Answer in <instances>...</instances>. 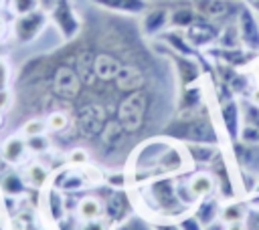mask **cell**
<instances>
[{"label": "cell", "mask_w": 259, "mask_h": 230, "mask_svg": "<svg viewBox=\"0 0 259 230\" xmlns=\"http://www.w3.org/2000/svg\"><path fill=\"white\" fill-rule=\"evenodd\" d=\"M26 182L32 186V188H42L45 184H47V180H49V171H47V167L45 165H40V163H30L28 167H26Z\"/></svg>", "instance_id": "31"}, {"label": "cell", "mask_w": 259, "mask_h": 230, "mask_svg": "<svg viewBox=\"0 0 259 230\" xmlns=\"http://www.w3.org/2000/svg\"><path fill=\"white\" fill-rule=\"evenodd\" d=\"M51 87H53L55 97L63 99V101H73V99H77L81 95L83 81H81L75 65H71V56L53 67Z\"/></svg>", "instance_id": "3"}, {"label": "cell", "mask_w": 259, "mask_h": 230, "mask_svg": "<svg viewBox=\"0 0 259 230\" xmlns=\"http://www.w3.org/2000/svg\"><path fill=\"white\" fill-rule=\"evenodd\" d=\"M204 230H225V224H221V222H217V220H214V222H212V224H208Z\"/></svg>", "instance_id": "51"}, {"label": "cell", "mask_w": 259, "mask_h": 230, "mask_svg": "<svg viewBox=\"0 0 259 230\" xmlns=\"http://www.w3.org/2000/svg\"><path fill=\"white\" fill-rule=\"evenodd\" d=\"M4 32H6V22H4V18H0V38L4 36Z\"/></svg>", "instance_id": "53"}, {"label": "cell", "mask_w": 259, "mask_h": 230, "mask_svg": "<svg viewBox=\"0 0 259 230\" xmlns=\"http://www.w3.org/2000/svg\"><path fill=\"white\" fill-rule=\"evenodd\" d=\"M51 141L47 139V135H32V137H26V147L32 151V153H45L49 149Z\"/></svg>", "instance_id": "37"}, {"label": "cell", "mask_w": 259, "mask_h": 230, "mask_svg": "<svg viewBox=\"0 0 259 230\" xmlns=\"http://www.w3.org/2000/svg\"><path fill=\"white\" fill-rule=\"evenodd\" d=\"M121 61L119 56H115L113 52L109 50H101V52H95V59H93V71H95V81H101V83H109V81H115L119 69H121Z\"/></svg>", "instance_id": "16"}, {"label": "cell", "mask_w": 259, "mask_h": 230, "mask_svg": "<svg viewBox=\"0 0 259 230\" xmlns=\"http://www.w3.org/2000/svg\"><path fill=\"white\" fill-rule=\"evenodd\" d=\"M245 214H247V210H245V206L243 204H229L223 212H221V218H223V222H241L243 218H245Z\"/></svg>", "instance_id": "35"}, {"label": "cell", "mask_w": 259, "mask_h": 230, "mask_svg": "<svg viewBox=\"0 0 259 230\" xmlns=\"http://www.w3.org/2000/svg\"><path fill=\"white\" fill-rule=\"evenodd\" d=\"M235 22H237L243 46L249 48V50L259 52V20H257L255 10L247 4V0H245V4H243V8H241V12H239Z\"/></svg>", "instance_id": "11"}, {"label": "cell", "mask_w": 259, "mask_h": 230, "mask_svg": "<svg viewBox=\"0 0 259 230\" xmlns=\"http://www.w3.org/2000/svg\"><path fill=\"white\" fill-rule=\"evenodd\" d=\"M6 87H8V67L0 59V89H6Z\"/></svg>", "instance_id": "45"}, {"label": "cell", "mask_w": 259, "mask_h": 230, "mask_svg": "<svg viewBox=\"0 0 259 230\" xmlns=\"http://www.w3.org/2000/svg\"><path fill=\"white\" fill-rule=\"evenodd\" d=\"M105 123H107V113L105 107L99 103H83L75 113V127L87 139L99 137Z\"/></svg>", "instance_id": "5"}, {"label": "cell", "mask_w": 259, "mask_h": 230, "mask_svg": "<svg viewBox=\"0 0 259 230\" xmlns=\"http://www.w3.org/2000/svg\"><path fill=\"white\" fill-rule=\"evenodd\" d=\"M160 46H162L164 54L174 61V65H176V75H178V81H180L182 87H188V85L198 83V79H200L202 73H204V61H202V56H200V59L184 56V54H178V52L170 50L166 44H160Z\"/></svg>", "instance_id": "9"}, {"label": "cell", "mask_w": 259, "mask_h": 230, "mask_svg": "<svg viewBox=\"0 0 259 230\" xmlns=\"http://www.w3.org/2000/svg\"><path fill=\"white\" fill-rule=\"evenodd\" d=\"M49 20V12L42 10V8H36L32 12H26V14H18L14 18V24H12V32L16 36L18 42H32L45 28Z\"/></svg>", "instance_id": "7"}, {"label": "cell", "mask_w": 259, "mask_h": 230, "mask_svg": "<svg viewBox=\"0 0 259 230\" xmlns=\"http://www.w3.org/2000/svg\"><path fill=\"white\" fill-rule=\"evenodd\" d=\"M190 4L198 16L223 26L237 20L245 0H190Z\"/></svg>", "instance_id": "4"}, {"label": "cell", "mask_w": 259, "mask_h": 230, "mask_svg": "<svg viewBox=\"0 0 259 230\" xmlns=\"http://www.w3.org/2000/svg\"><path fill=\"white\" fill-rule=\"evenodd\" d=\"M45 121H47L49 131L61 133V131H65V129L69 127V123H71V115L65 113V111H61V109H55V111H51V113L47 115Z\"/></svg>", "instance_id": "29"}, {"label": "cell", "mask_w": 259, "mask_h": 230, "mask_svg": "<svg viewBox=\"0 0 259 230\" xmlns=\"http://www.w3.org/2000/svg\"><path fill=\"white\" fill-rule=\"evenodd\" d=\"M95 6L115 12V14H125V16H138L148 10L146 0H91Z\"/></svg>", "instance_id": "19"}, {"label": "cell", "mask_w": 259, "mask_h": 230, "mask_svg": "<svg viewBox=\"0 0 259 230\" xmlns=\"http://www.w3.org/2000/svg\"><path fill=\"white\" fill-rule=\"evenodd\" d=\"M0 230H2V224H0Z\"/></svg>", "instance_id": "55"}, {"label": "cell", "mask_w": 259, "mask_h": 230, "mask_svg": "<svg viewBox=\"0 0 259 230\" xmlns=\"http://www.w3.org/2000/svg\"><path fill=\"white\" fill-rule=\"evenodd\" d=\"M225 230H245V224H243V220L241 222H229L225 226Z\"/></svg>", "instance_id": "48"}, {"label": "cell", "mask_w": 259, "mask_h": 230, "mask_svg": "<svg viewBox=\"0 0 259 230\" xmlns=\"http://www.w3.org/2000/svg\"><path fill=\"white\" fill-rule=\"evenodd\" d=\"M241 121L247 123V125L259 127V105L245 99V101L241 103Z\"/></svg>", "instance_id": "33"}, {"label": "cell", "mask_w": 259, "mask_h": 230, "mask_svg": "<svg viewBox=\"0 0 259 230\" xmlns=\"http://www.w3.org/2000/svg\"><path fill=\"white\" fill-rule=\"evenodd\" d=\"M154 230H180V226H174V224H154Z\"/></svg>", "instance_id": "49"}, {"label": "cell", "mask_w": 259, "mask_h": 230, "mask_svg": "<svg viewBox=\"0 0 259 230\" xmlns=\"http://www.w3.org/2000/svg\"><path fill=\"white\" fill-rule=\"evenodd\" d=\"M49 18L53 20V24L59 28L61 36L67 42L79 36V32H81V20H79V16H77L75 6H73L71 0H59V2H55L51 6V10H49Z\"/></svg>", "instance_id": "6"}, {"label": "cell", "mask_w": 259, "mask_h": 230, "mask_svg": "<svg viewBox=\"0 0 259 230\" xmlns=\"http://www.w3.org/2000/svg\"><path fill=\"white\" fill-rule=\"evenodd\" d=\"M239 141H243V143H259V127L243 123L241 131H239Z\"/></svg>", "instance_id": "38"}, {"label": "cell", "mask_w": 259, "mask_h": 230, "mask_svg": "<svg viewBox=\"0 0 259 230\" xmlns=\"http://www.w3.org/2000/svg\"><path fill=\"white\" fill-rule=\"evenodd\" d=\"M49 210H51L55 220L63 218V202H61L59 192H55V190H51V194H49Z\"/></svg>", "instance_id": "40"}, {"label": "cell", "mask_w": 259, "mask_h": 230, "mask_svg": "<svg viewBox=\"0 0 259 230\" xmlns=\"http://www.w3.org/2000/svg\"><path fill=\"white\" fill-rule=\"evenodd\" d=\"M184 34H186V38L190 40V44H192L194 48H208V46L217 44L219 34H221V24L198 16V18L184 30Z\"/></svg>", "instance_id": "10"}, {"label": "cell", "mask_w": 259, "mask_h": 230, "mask_svg": "<svg viewBox=\"0 0 259 230\" xmlns=\"http://www.w3.org/2000/svg\"><path fill=\"white\" fill-rule=\"evenodd\" d=\"M115 87L117 91L121 93H134L138 89H144L146 87V73H144V67L136 65V63H123L117 77H115Z\"/></svg>", "instance_id": "13"}, {"label": "cell", "mask_w": 259, "mask_h": 230, "mask_svg": "<svg viewBox=\"0 0 259 230\" xmlns=\"http://www.w3.org/2000/svg\"><path fill=\"white\" fill-rule=\"evenodd\" d=\"M150 107V93L146 89H138L134 93H127L119 105H117V121L127 133H136L144 127Z\"/></svg>", "instance_id": "2"}, {"label": "cell", "mask_w": 259, "mask_h": 230, "mask_svg": "<svg viewBox=\"0 0 259 230\" xmlns=\"http://www.w3.org/2000/svg\"><path fill=\"white\" fill-rule=\"evenodd\" d=\"M0 123H2V115H0Z\"/></svg>", "instance_id": "54"}, {"label": "cell", "mask_w": 259, "mask_h": 230, "mask_svg": "<svg viewBox=\"0 0 259 230\" xmlns=\"http://www.w3.org/2000/svg\"><path fill=\"white\" fill-rule=\"evenodd\" d=\"M170 8L166 4L148 6V10L142 16V34H146V36H160L170 26Z\"/></svg>", "instance_id": "12"}, {"label": "cell", "mask_w": 259, "mask_h": 230, "mask_svg": "<svg viewBox=\"0 0 259 230\" xmlns=\"http://www.w3.org/2000/svg\"><path fill=\"white\" fill-rule=\"evenodd\" d=\"M47 129H49V127H47V121H45V119H38V117L28 119V121L22 125V133H24L26 137H32V135H42Z\"/></svg>", "instance_id": "36"}, {"label": "cell", "mask_w": 259, "mask_h": 230, "mask_svg": "<svg viewBox=\"0 0 259 230\" xmlns=\"http://www.w3.org/2000/svg\"><path fill=\"white\" fill-rule=\"evenodd\" d=\"M125 133L127 131L121 127V123L117 119H107V123H105V127H103V131H101L99 137H101V141H103L105 147H119Z\"/></svg>", "instance_id": "24"}, {"label": "cell", "mask_w": 259, "mask_h": 230, "mask_svg": "<svg viewBox=\"0 0 259 230\" xmlns=\"http://www.w3.org/2000/svg\"><path fill=\"white\" fill-rule=\"evenodd\" d=\"M180 230H202V224L196 216H186L180 220Z\"/></svg>", "instance_id": "42"}, {"label": "cell", "mask_w": 259, "mask_h": 230, "mask_svg": "<svg viewBox=\"0 0 259 230\" xmlns=\"http://www.w3.org/2000/svg\"><path fill=\"white\" fill-rule=\"evenodd\" d=\"M221 109V119H223V127L229 135L231 141L239 139V131H241V105L233 99H227L223 103H219Z\"/></svg>", "instance_id": "17"}, {"label": "cell", "mask_w": 259, "mask_h": 230, "mask_svg": "<svg viewBox=\"0 0 259 230\" xmlns=\"http://www.w3.org/2000/svg\"><path fill=\"white\" fill-rule=\"evenodd\" d=\"M77 212H79V216L83 218V220H95V218H99L101 216V204H99V200L97 198H83L81 202H79V208H77Z\"/></svg>", "instance_id": "30"}, {"label": "cell", "mask_w": 259, "mask_h": 230, "mask_svg": "<svg viewBox=\"0 0 259 230\" xmlns=\"http://www.w3.org/2000/svg\"><path fill=\"white\" fill-rule=\"evenodd\" d=\"M107 182L113 184V186H123V176H121V174H111V176L107 178Z\"/></svg>", "instance_id": "47"}, {"label": "cell", "mask_w": 259, "mask_h": 230, "mask_svg": "<svg viewBox=\"0 0 259 230\" xmlns=\"http://www.w3.org/2000/svg\"><path fill=\"white\" fill-rule=\"evenodd\" d=\"M162 135L186 143H219V133L208 117L206 107L194 111H176V117L164 127Z\"/></svg>", "instance_id": "1"}, {"label": "cell", "mask_w": 259, "mask_h": 230, "mask_svg": "<svg viewBox=\"0 0 259 230\" xmlns=\"http://www.w3.org/2000/svg\"><path fill=\"white\" fill-rule=\"evenodd\" d=\"M217 46H223V48H237V46H243L241 34H239V28H237V22H235V20L221 26V34H219Z\"/></svg>", "instance_id": "25"}, {"label": "cell", "mask_w": 259, "mask_h": 230, "mask_svg": "<svg viewBox=\"0 0 259 230\" xmlns=\"http://www.w3.org/2000/svg\"><path fill=\"white\" fill-rule=\"evenodd\" d=\"M150 194L156 202V206L166 214H180L184 210V202L178 198L176 186L170 178H160L150 184Z\"/></svg>", "instance_id": "8"}, {"label": "cell", "mask_w": 259, "mask_h": 230, "mask_svg": "<svg viewBox=\"0 0 259 230\" xmlns=\"http://www.w3.org/2000/svg\"><path fill=\"white\" fill-rule=\"evenodd\" d=\"M219 208H221V206H219V200H214V198H206V196H204V200L198 202L194 216L200 220L202 226H208V224H212L214 218L219 216Z\"/></svg>", "instance_id": "26"}, {"label": "cell", "mask_w": 259, "mask_h": 230, "mask_svg": "<svg viewBox=\"0 0 259 230\" xmlns=\"http://www.w3.org/2000/svg\"><path fill=\"white\" fill-rule=\"evenodd\" d=\"M115 230H154V228H150L140 216H132V218L123 220Z\"/></svg>", "instance_id": "41"}, {"label": "cell", "mask_w": 259, "mask_h": 230, "mask_svg": "<svg viewBox=\"0 0 259 230\" xmlns=\"http://www.w3.org/2000/svg\"><path fill=\"white\" fill-rule=\"evenodd\" d=\"M10 105V93L8 89H0V113Z\"/></svg>", "instance_id": "46"}, {"label": "cell", "mask_w": 259, "mask_h": 230, "mask_svg": "<svg viewBox=\"0 0 259 230\" xmlns=\"http://www.w3.org/2000/svg\"><path fill=\"white\" fill-rule=\"evenodd\" d=\"M160 40H162V44H166L170 50H174V52H178V54L200 59L198 48H194V46L190 44V40L186 38L184 30H180V28H166V30L160 34Z\"/></svg>", "instance_id": "18"}, {"label": "cell", "mask_w": 259, "mask_h": 230, "mask_svg": "<svg viewBox=\"0 0 259 230\" xmlns=\"http://www.w3.org/2000/svg\"><path fill=\"white\" fill-rule=\"evenodd\" d=\"M57 188L61 190H77L83 186V180L79 174H73V171H61V178L55 182Z\"/></svg>", "instance_id": "34"}, {"label": "cell", "mask_w": 259, "mask_h": 230, "mask_svg": "<svg viewBox=\"0 0 259 230\" xmlns=\"http://www.w3.org/2000/svg\"><path fill=\"white\" fill-rule=\"evenodd\" d=\"M186 151L190 159L196 163H212L221 155L217 145H210V143H186Z\"/></svg>", "instance_id": "23"}, {"label": "cell", "mask_w": 259, "mask_h": 230, "mask_svg": "<svg viewBox=\"0 0 259 230\" xmlns=\"http://www.w3.org/2000/svg\"><path fill=\"white\" fill-rule=\"evenodd\" d=\"M233 151L243 174L259 178V143H243L237 139L233 141Z\"/></svg>", "instance_id": "15"}, {"label": "cell", "mask_w": 259, "mask_h": 230, "mask_svg": "<svg viewBox=\"0 0 259 230\" xmlns=\"http://www.w3.org/2000/svg\"><path fill=\"white\" fill-rule=\"evenodd\" d=\"M127 210H130V200H127V196L121 190H117L109 198V204H107V218H109V222L111 220H119Z\"/></svg>", "instance_id": "28"}, {"label": "cell", "mask_w": 259, "mask_h": 230, "mask_svg": "<svg viewBox=\"0 0 259 230\" xmlns=\"http://www.w3.org/2000/svg\"><path fill=\"white\" fill-rule=\"evenodd\" d=\"M204 107V97H202V89L198 87V83L182 87L180 97H178V111H194Z\"/></svg>", "instance_id": "21"}, {"label": "cell", "mask_w": 259, "mask_h": 230, "mask_svg": "<svg viewBox=\"0 0 259 230\" xmlns=\"http://www.w3.org/2000/svg\"><path fill=\"white\" fill-rule=\"evenodd\" d=\"M10 2H12V10H14V14H16V16H18V14H26V12H32V10L40 8L38 0H10Z\"/></svg>", "instance_id": "39"}, {"label": "cell", "mask_w": 259, "mask_h": 230, "mask_svg": "<svg viewBox=\"0 0 259 230\" xmlns=\"http://www.w3.org/2000/svg\"><path fill=\"white\" fill-rule=\"evenodd\" d=\"M0 186H2V192L8 196H18L24 192V184H22L20 176H16V174H6L0 182Z\"/></svg>", "instance_id": "32"}, {"label": "cell", "mask_w": 259, "mask_h": 230, "mask_svg": "<svg viewBox=\"0 0 259 230\" xmlns=\"http://www.w3.org/2000/svg\"><path fill=\"white\" fill-rule=\"evenodd\" d=\"M188 188H190V192H192L196 198H204V196H208V194L212 192L214 180H212L210 174L200 171V174H194V176H192V180L188 182Z\"/></svg>", "instance_id": "27"}, {"label": "cell", "mask_w": 259, "mask_h": 230, "mask_svg": "<svg viewBox=\"0 0 259 230\" xmlns=\"http://www.w3.org/2000/svg\"><path fill=\"white\" fill-rule=\"evenodd\" d=\"M79 230H109L107 222L105 220H85V224L79 228Z\"/></svg>", "instance_id": "43"}, {"label": "cell", "mask_w": 259, "mask_h": 230, "mask_svg": "<svg viewBox=\"0 0 259 230\" xmlns=\"http://www.w3.org/2000/svg\"><path fill=\"white\" fill-rule=\"evenodd\" d=\"M69 159H71V163H85V161L89 159V155H87V151H85V149L75 147V149L69 153Z\"/></svg>", "instance_id": "44"}, {"label": "cell", "mask_w": 259, "mask_h": 230, "mask_svg": "<svg viewBox=\"0 0 259 230\" xmlns=\"http://www.w3.org/2000/svg\"><path fill=\"white\" fill-rule=\"evenodd\" d=\"M26 149H28V147H26V141H24L22 137H18V135H12V137H8V139L2 143L0 153H2V159H4V161H8V163H18V161L24 159Z\"/></svg>", "instance_id": "22"}, {"label": "cell", "mask_w": 259, "mask_h": 230, "mask_svg": "<svg viewBox=\"0 0 259 230\" xmlns=\"http://www.w3.org/2000/svg\"><path fill=\"white\" fill-rule=\"evenodd\" d=\"M55 2H59V0H38V4H40V8H42V10H47V12L51 10V6H53Z\"/></svg>", "instance_id": "50"}, {"label": "cell", "mask_w": 259, "mask_h": 230, "mask_svg": "<svg viewBox=\"0 0 259 230\" xmlns=\"http://www.w3.org/2000/svg\"><path fill=\"white\" fill-rule=\"evenodd\" d=\"M196 18H198V14H196V10L192 8L190 2L174 4V6L170 8V26H168V28H180V30H186Z\"/></svg>", "instance_id": "20"}, {"label": "cell", "mask_w": 259, "mask_h": 230, "mask_svg": "<svg viewBox=\"0 0 259 230\" xmlns=\"http://www.w3.org/2000/svg\"><path fill=\"white\" fill-rule=\"evenodd\" d=\"M208 56H212L219 63L231 65L235 69H241L245 65H249L255 59V50H249L245 46H237V48H223V46H208Z\"/></svg>", "instance_id": "14"}, {"label": "cell", "mask_w": 259, "mask_h": 230, "mask_svg": "<svg viewBox=\"0 0 259 230\" xmlns=\"http://www.w3.org/2000/svg\"><path fill=\"white\" fill-rule=\"evenodd\" d=\"M247 4H249V6L255 10V14L259 16V0H247Z\"/></svg>", "instance_id": "52"}]
</instances>
